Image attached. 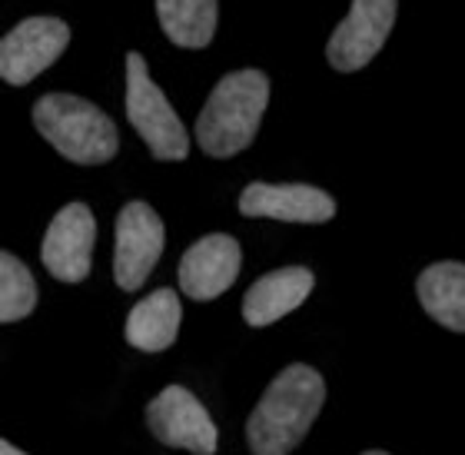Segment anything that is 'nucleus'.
Masks as SVG:
<instances>
[{"mask_svg":"<svg viewBox=\"0 0 465 455\" xmlns=\"http://www.w3.org/2000/svg\"><path fill=\"white\" fill-rule=\"evenodd\" d=\"M146 426L163 446L186 449L196 455L216 452V426L206 406L183 386H166L160 396L146 406Z\"/></svg>","mask_w":465,"mask_h":455,"instance_id":"7","label":"nucleus"},{"mask_svg":"<svg viewBox=\"0 0 465 455\" xmlns=\"http://www.w3.org/2000/svg\"><path fill=\"white\" fill-rule=\"evenodd\" d=\"M180 320H183L180 296L173 290H156L130 310L124 336L140 352H163L166 346H173Z\"/></svg>","mask_w":465,"mask_h":455,"instance_id":"13","label":"nucleus"},{"mask_svg":"<svg viewBox=\"0 0 465 455\" xmlns=\"http://www.w3.org/2000/svg\"><path fill=\"white\" fill-rule=\"evenodd\" d=\"M126 120L143 136V143L156 160H166V163L186 160L190 136L176 110L170 107V100L163 97V90L153 84L140 54H126Z\"/></svg>","mask_w":465,"mask_h":455,"instance_id":"4","label":"nucleus"},{"mask_svg":"<svg viewBox=\"0 0 465 455\" xmlns=\"http://www.w3.org/2000/svg\"><path fill=\"white\" fill-rule=\"evenodd\" d=\"M312 270L306 266H282L252 282L246 296H242V320L250 326H270V322L282 320L286 312L306 302L312 292Z\"/></svg>","mask_w":465,"mask_h":455,"instance_id":"12","label":"nucleus"},{"mask_svg":"<svg viewBox=\"0 0 465 455\" xmlns=\"http://www.w3.org/2000/svg\"><path fill=\"white\" fill-rule=\"evenodd\" d=\"M240 242L226 236V232H210L203 240H196L190 250L180 256L176 276H180V290L196 302L216 300L230 290L236 276H240Z\"/></svg>","mask_w":465,"mask_h":455,"instance_id":"10","label":"nucleus"},{"mask_svg":"<svg viewBox=\"0 0 465 455\" xmlns=\"http://www.w3.org/2000/svg\"><path fill=\"white\" fill-rule=\"evenodd\" d=\"M37 134L57 150L64 160L80 166L107 163L120 150L116 124L100 107L70 94H44L34 104Z\"/></svg>","mask_w":465,"mask_h":455,"instance_id":"3","label":"nucleus"},{"mask_svg":"<svg viewBox=\"0 0 465 455\" xmlns=\"http://www.w3.org/2000/svg\"><path fill=\"white\" fill-rule=\"evenodd\" d=\"M163 220L153 213V206L134 200L120 210L114 246V280L120 290L134 292L143 286L163 256Z\"/></svg>","mask_w":465,"mask_h":455,"instance_id":"6","label":"nucleus"},{"mask_svg":"<svg viewBox=\"0 0 465 455\" xmlns=\"http://www.w3.org/2000/svg\"><path fill=\"white\" fill-rule=\"evenodd\" d=\"M216 0H156L160 27L176 47H206L216 34Z\"/></svg>","mask_w":465,"mask_h":455,"instance_id":"15","label":"nucleus"},{"mask_svg":"<svg viewBox=\"0 0 465 455\" xmlns=\"http://www.w3.org/2000/svg\"><path fill=\"white\" fill-rule=\"evenodd\" d=\"M422 310L452 332H465V262L442 260L419 272L416 282Z\"/></svg>","mask_w":465,"mask_h":455,"instance_id":"14","label":"nucleus"},{"mask_svg":"<svg viewBox=\"0 0 465 455\" xmlns=\"http://www.w3.org/2000/svg\"><path fill=\"white\" fill-rule=\"evenodd\" d=\"M362 455H389V452H382V449H369V452H362Z\"/></svg>","mask_w":465,"mask_h":455,"instance_id":"18","label":"nucleus"},{"mask_svg":"<svg viewBox=\"0 0 465 455\" xmlns=\"http://www.w3.org/2000/svg\"><path fill=\"white\" fill-rule=\"evenodd\" d=\"M242 216H266L286 223H326L336 216V200L326 190L306 183H250L240 193Z\"/></svg>","mask_w":465,"mask_h":455,"instance_id":"11","label":"nucleus"},{"mask_svg":"<svg viewBox=\"0 0 465 455\" xmlns=\"http://www.w3.org/2000/svg\"><path fill=\"white\" fill-rule=\"evenodd\" d=\"M266 104H270L266 74H260V70L226 74L196 116V143L203 146V153L216 156V160L242 153L260 130Z\"/></svg>","mask_w":465,"mask_h":455,"instance_id":"2","label":"nucleus"},{"mask_svg":"<svg viewBox=\"0 0 465 455\" xmlns=\"http://www.w3.org/2000/svg\"><path fill=\"white\" fill-rule=\"evenodd\" d=\"M0 455H27V452H20V449H14L7 442V439H4V442H0Z\"/></svg>","mask_w":465,"mask_h":455,"instance_id":"17","label":"nucleus"},{"mask_svg":"<svg viewBox=\"0 0 465 455\" xmlns=\"http://www.w3.org/2000/svg\"><path fill=\"white\" fill-rule=\"evenodd\" d=\"M326 402V382L312 366H286L252 409L246 442L252 455H286L300 446Z\"/></svg>","mask_w":465,"mask_h":455,"instance_id":"1","label":"nucleus"},{"mask_svg":"<svg viewBox=\"0 0 465 455\" xmlns=\"http://www.w3.org/2000/svg\"><path fill=\"white\" fill-rule=\"evenodd\" d=\"M396 27V0H352L346 20L332 30L326 57L336 70L352 74L376 57Z\"/></svg>","mask_w":465,"mask_h":455,"instance_id":"8","label":"nucleus"},{"mask_svg":"<svg viewBox=\"0 0 465 455\" xmlns=\"http://www.w3.org/2000/svg\"><path fill=\"white\" fill-rule=\"evenodd\" d=\"M70 44V27L57 17H27L0 40V77L24 87L40 77Z\"/></svg>","mask_w":465,"mask_h":455,"instance_id":"5","label":"nucleus"},{"mask_svg":"<svg viewBox=\"0 0 465 455\" xmlns=\"http://www.w3.org/2000/svg\"><path fill=\"white\" fill-rule=\"evenodd\" d=\"M97 242V220L87 203H67L47 226L40 260L60 282H80L90 276V256Z\"/></svg>","mask_w":465,"mask_h":455,"instance_id":"9","label":"nucleus"},{"mask_svg":"<svg viewBox=\"0 0 465 455\" xmlns=\"http://www.w3.org/2000/svg\"><path fill=\"white\" fill-rule=\"evenodd\" d=\"M37 306V280L14 252L0 256V322L27 320Z\"/></svg>","mask_w":465,"mask_h":455,"instance_id":"16","label":"nucleus"}]
</instances>
